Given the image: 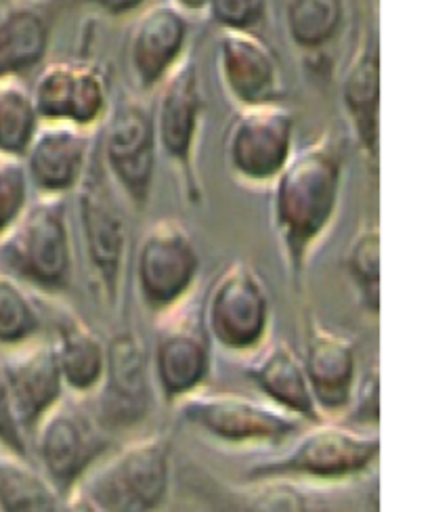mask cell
I'll return each instance as SVG.
<instances>
[{
  "mask_svg": "<svg viewBox=\"0 0 430 512\" xmlns=\"http://www.w3.org/2000/svg\"><path fill=\"white\" fill-rule=\"evenodd\" d=\"M107 345L105 374L95 393V420L107 435L131 431L154 410L156 387L152 361L133 330L114 334Z\"/></svg>",
  "mask_w": 430,
  "mask_h": 512,
  "instance_id": "obj_14",
  "label": "cell"
},
{
  "mask_svg": "<svg viewBox=\"0 0 430 512\" xmlns=\"http://www.w3.org/2000/svg\"><path fill=\"white\" fill-rule=\"evenodd\" d=\"M204 324L214 347L248 359L271 338L273 303L265 277L250 261L223 267L202 303Z\"/></svg>",
  "mask_w": 430,
  "mask_h": 512,
  "instance_id": "obj_5",
  "label": "cell"
},
{
  "mask_svg": "<svg viewBox=\"0 0 430 512\" xmlns=\"http://www.w3.org/2000/svg\"><path fill=\"white\" fill-rule=\"evenodd\" d=\"M114 191L95 149V156L74 194L86 261L95 275L101 296L112 309L120 305L128 261V225Z\"/></svg>",
  "mask_w": 430,
  "mask_h": 512,
  "instance_id": "obj_9",
  "label": "cell"
},
{
  "mask_svg": "<svg viewBox=\"0 0 430 512\" xmlns=\"http://www.w3.org/2000/svg\"><path fill=\"white\" fill-rule=\"evenodd\" d=\"M42 315L28 288L0 271V347H24L42 332Z\"/></svg>",
  "mask_w": 430,
  "mask_h": 512,
  "instance_id": "obj_30",
  "label": "cell"
},
{
  "mask_svg": "<svg viewBox=\"0 0 430 512\" xmlns=\"http://www.w3.org/2000/svg\"><path fill=\"white\" fill-rule=\"evenodd\" d=\"M97 139L101 164L114 189L135 212L147 210L160 156L152 110L135 95H120L112 101Z\"/></svg>",
  "mask_w": 430,
  "mask_h": 512,
  "instance_id": "obj_7",
  "label": "cell"
},
{
  "mask_svg": "<svg viewBox=\"0 0 430 512\" xmlns=\"http://www.w3.org/2000/svg\"><path fill=\"white\" fill-rule=\"evenodd\" d=\"M53 0H0V80L21 76L47 57Z\"/></svg>",
  "mask_w": 430,
  "mask_h": 512,
  "instance_id": "obj_24",
  "label": "cell"
},
{
  "mask_svg": "<svg viewBox=\"0 0 430 512\" xmlns=\"http://www.w3.org/2000/svg\"><path fill=\"white\" fill-rule=\"evenodd\" d=\"M380 45L372 24H365L340 82V101L359 154L378 177L380 168Z\"/></svg>",
  "mask_w": 430,
  "mask_h": 512,
  "instance_id": "obj_20",
  "label": "cell"
},
{
  "mask_svg": "<svg viewBox=\"0 0 430 512\" xmlns=\"http://www.w3.org/2000/svg\"><path fill=\"white\" fill-rule=\"evenodd\" d=\"M0 364L7 376L19 426L30 443L38 426L68 399L51 340H32L24 347L11 349Z\"/></svg>",
  "mask_w": 430,
  "mask_h": 512,
  "instance_id": "obj_21",
  "label": "cell"
},
{
  "mask_svg": "<svg viewBox=\"0 0 430 512\" xmlns=\"http://www.w3.org/2000/svg\"><path fill=\"white\" fill-rule=\"evenodd\" d=\"M296 152V118L284 103L235 108L223 141L227 173L248 189H269Z\"/></svg>",
  "mask_w": 430,
  "mask_h": 512,
  "instance_id": "obj_10",
  "label": "cell"
},
{
  "mask_svg": "<svg viewBox=\"0 0 430 512\" xmlns=\"http://www.w3.org/2000/svg\"><path fill=\"white\" fill-rule=\"evenodd\" d=\"M189 17L164 3L145 5L126 38V72L139 95H152L189 55Z\"/></svg>",
  "mask_w": 430,
  "mask_h": 512,
  "instance_id": "obj_16",
  "label": "cell"
},
{
  "mask_svg": "<svg viewBox=\"0 0 430 512\" xmlns=\"http://www.w3.org/2000/svg\"><path fill=\"white\" fill-rule=\"evenodd\" d=\"M51 345L68 395L74 399L95 397L105 374V340L80 315L57 309Z\"/></svg>",
  "mask_w": 430,
  "mask_h": 512,
  "instance_id": "obj_23",
  "label": "cell"
},
{
  "mask_svg": "<svg viewBox=\"0 0 430 512\" xmlns=\"http://www.w3.org/2000/svg\"><path fill=\"white\" fill-rule=\"evenodd\" d=\"M347 273L359 307L370 317L380 315V229L376 221L359 225L347 250Z\"/></svg>",
  "mask_w": 430,
  "mask_h": 512,
  "instance_id": "obj_29",
  "label": "cell"
},
{
  "mask_svg": "<svg viewBox=\"0 0 430 512\" xmlns=\"http://www.w3.org/2000/svg\"><path fill=\"white\" fill-rule=\"evenodd\" d=\"M0 452L32 460L30 443L24 431H21L15 408H13V399H11L3 364H0Z\"/></svg>",
  "mask_w": 430,
  "mask_h": 512,
  "instance_id": "obj_34",
  "label": "cell"
},
{
  "mask_svg": "<svg viewBox=\"0 0 430 512\" xmlns=\"http://www.w3.org/2000/svg\"><path fill=\"white\" fill-rule=\"evenodd\" d=\"M244 374L275 408L307 424L324 420L313 401L303 357L286 340H269L261 351L244 359Z\"/></svg>",
  "mask_w": 430,
  "mask_h": 512,
  "instance_id": "obj_22",
  "label": "cell"
},
{
  "mask_svg": "<svg viewBox=\"0 0 430 512\" xmlns=\"http://www.w3.org/2000/svg\"><path fill=\"white\" fill-rule=\"evenodd\" d=\"M63 498L28 458L0 452V512H61Z\"/></svg>",
  "mask_w": 430,
  "mask_h": 512,
  "instance_id": "obj_27",
  "label": "cell"
},
{
  "mask_svg": "<svg viewBox=\"0 0 430 512\" xmlns=\"http://www.w3.org/2000/svg\"><path fill=\"white\" fill-rule=\"evenodd\" d=\"M214 68L235 108L284 103V72L275 51L258 32L219 30Z\"/></svg>",
  "mask_w": 430,
  "mask_h": 512,
  "instance_id": "obj_17",
  "label": "cell"
},
{
  "mask_svg": "<svg viewBox=\"0 0 430 512\" xmlns=\"http://www.w3.org/2000/svg\"><path fill=\"white\" fill-rule=\"evenodd\" d=\"M347 0H286L288 40L300 53L315 55L332 47L347 26Z\"/></svg>",
  "mask_w": 430,
  "mask_h": 512,
  "instance_id": "obj_26",
  "label": "cell"
},
{
  "mask_svg": "<svg viewBox=\"0 0 430 512\" xmlns=\"http://www.w3.org/2000/svg\"><path fill=\"white\" fill-rule=\"evenodd\" d=\"M303 366L317 412L324 420H342L359 380V353L353 340L309 315Z\"/></svg>",
  "mask_w": 430,
  "mask_h": 512,
  "instance_id": "obj_18",
  "label": "cell"
},
{
  "mask_svg": "<svg viewBox=\"0 0 430 512\" xmlns=\"http://www.w3.org/2000/svg\"><path fill=\"white\" fill-rule=\"evenodd\" d=\"M202 256L189 229L172 217L145 229L135 254V288L147 313L162 319L193 298Z\"/></svg>",
  "mask_w": 430,
  "mask_h": 512,
  "instance_id": "obj_8",
  "label": "cell"
},
{
  "mask_svg": "<svg viewBox=\"0 0 430 512\" xmlns=\"http://www.w3.org/2000/svg\"><path fill=\"white\" fill-rule=\"evenodd\" d=\"M40 124L28 84L19 76L0 80V154L24 158Z\"/></svg>",
  "mask_w": 430,
  "mask_h": 512,
  "instance_id": "obj_28",
  "label": "cell"
},
{
  "mask_svg": "<svg viewBox=\"0 0 430 512\" xmlns=\"http://www.w3.org/2000/svg\"><path fill=\"white\" fill-rule=\"evenodd\" d=\"M78 487L103 512H158L170 498L172 443L164 433L128 441Z\"/></svg>",
  "mask_w": 430,
  "mask_h": 512,
  "instance_id": "obj_6",
  "label": "cell"
},
{
  "mask_svg": "<svg viewBox=\"0 0 430 512\" xmlns=\"http://www.w3.org/2000/svg\"><path fill=\"white\" fill-rule=\"evenodd\" d=\"M181 418L227 445H269L296 437L307 422L275 408L263 397L231 391H198L179 401Z\"/></svg>",
  "mask_w": 430,
  "mask_h": 512,
  "instance_id": "obj_11",
  "label": "cell"
},
{
  "mask_svg": "<svg viewBox=\"0 0 430 512\" xmlns=\"http://www.w3.org/2000/svg\"><path fill=\"white\" fill-rule=\"evenodd\" d=\"M156 322V343L149 355L154 387L160 399L175 408L179 401L206 389L214 345L204 324L202 303L193 305L191 298Z\"/></svg>",
  "mask_w": 430,
  "mask_h": 512,
  "instance_id": "obj_13",
  "label": "cell"
},
{
  "mask_svg": "<svg viewBox=\"0 0 430 512\" xmlns=\"http://www.w3.org/2000/svg\"><path fill=\"white\" fill-rule=\"evenodd\" d=\"M204 87L198 57L189 55L179 63L156 91L152 110L158 154L170 164L177 175L183 198L191 206H200L204 187L198 168L200 137L204 124Z\"/></svg>",
  "mask_w": 430,
  "mask_h": 512,
  "instance_id": "obj_4",
  "label": "cell"
},
{
  "mask_svg": "<svg viewBox=\"0 0 430 512\" xmlns=\"http://www.w3.org/2000/svg\"><path fill=\"white\" fill-rule=\"evenodd\" d=\"M74 267L68 198L36 196L0 238V271L26 288L61 294L72 286Z\"/></svg>",
  "mask_w": 430,
  "mask_h": 512,
  "instance_id": "obj_3",
  "label": "cell"
},
{
  "mask_svg": "<svg viewBox=\"0 0 430 512\" xmlns=\"http://www.w3.org/2000/svg\"><path fill=\"white\" fill-rule=\"evenodd\" d=\"M110 445V435L101 431L95 416L84 412L78 399H66L38 426L30 439V456L38 460V471L59 496L66 498L110 452Z\"/></svg>",
  "mask_w": 430,
  "mask_h": 512,
  "instance_id": "obj_12",
  "label": "cell"
},
{
  "mask_svg": "<svg viewBox=\"0 0 430 512\" xmlns=\"http://www.w3.org/2000/svg\"><path fill=\"white\" fill-rule=\"evenodd\" d=\"M380 452V431L321 420L307 424L286 452L252 464L246 479H288L313 487L351 483L374 471Z\"/></svg>",
  "mask_w": 430,
  "mask_h": 512,
  "instance_id": "obj_2",
  "label": "cell"
},
{
  "mask_svg": "<svg viewBox=\"0 0 430 512\" xmlns=\"http://www.w3.org/2000/svg\"><path fill=\"white\" fill-rule=\"evenodd\" d=\"M61 512H103V508L82 487H76L72 494L63 498Z\"/></svg>",
  "mask_w": 430,
  "mask_h": 512,
  "instance_id": "obj_36",
  "label": "cell"
},
{
  "mask_svg": "<svg viewBox=\"0 0 430 512\" xmlns=\"http://www.w3.org/2000/svg\"><path fill=\"white\" fill-rule=\"evenodd\" d=\"M347 177V143L324 131L300 147L271 183L269 221L294 288L336 223Z\"/></svg>",
  "mask_w": 430,
  "mask_h": 512,
  "instance_id": "obj_1",
  "label": "cell"
},
{
  "mask_svg": "<svg viewBox=\"0 0 430 512\" xmlns=\"http://www.w3.org/2000/svg\"><path fill=\"white\" fill-rule=\"evenodd\" d=\"M219 512H334L313 485L288 479H246L240 485H214Z\"/></svg>",
  "mask_w": 430,
  "mask_h": 512,
  "instance_id": "obj_25",
  "label": "cell"
},
{
  "mask_svg": "<svg viewBox=\"0 0 430 512\" xmlns=\"http://www.w3.org/2000/svg\"><path fill=\"white\" fill-rule=\"evenodd\" d=\"M342 422L353 424L357 429L378 431L380 424V368L374 361L363 372H359L353 401Z\"/></svg>",
  "mask_w": 430,
  "mask_h": 512,
  "instance_id": "obj_33",
  "label": "cell"
},
{
  "mask_svg": "<svg viewBox=\"0 0 430 512\" xmlns=\"http://www.w3.org/2000/svg\"><path fill=\"white\" fill-rule=\"evenodd\" d=\"M97 133L72 124H40L26 156L21 158L30 187L38 196L68 198L74 194L95 156Z\"/></svg>",
  "mask_w": 430,
  "mask_h": 512,
  "instance_id": "obj_19",
  "label": "cell"
},
{
  "mask_svg": "<svg viewBox=\"0 0 430 512\" xmlns=\"http://www.w3.org/2000/svg\"><path fill=\"white\" fill-rule=\"evenodd\" d=\"M40 122L99 131L112 105L110 78L97 61H49L30 87Z\"/></svg>",
  "mask_w": 430,
  "mask_h": 512,
  "instance_id": "obj_15",
  "label": "cell"
},
{
  "mask_svg": "<svg viewBox=\"0 0 430 512\" xmlns=\"http://www.w3.org/2000/svg\"><path fill=\"white\" fill-rule=\"evenodd\" d=\"M206 15L219 30L258 32L267 24L269 0H208Z\"/></svg>",
  "mask_w": 430,
  "mask_h": 512,
  "instance_id": "obj_32",
  "label": "cell"
},
{
  "mask_svg": "<svg viewBox=\"0 0 430 512\" xmlns=\"http://www.w3.org/2000/svg\"><path fill=\"white\" fill-rule=\"evenodd\" d=\"M82 5H91L110 17H124L143 9L149 0H78Z\"/></svg>",
  "mask_w": 430,
  "mask_h": 512,
  "instance_id": "obj_35",
  "label": "cell"
},
{
  "mask_svg": "<svg viewBox=\"0 0 430 512\" xmlns=\"http://www.w3.org/2000/svg\"><path fill=\"white\" fill-rule=\"evenodd\" d=\"M166 3L179 9L187 17L202 15V13H206V7H208V0H166Z\"/></svg>",
  "mask_w": 430,
  "mask_h": 512,
  "instance_id": "obj_37",
  "label": "cell"
},
{
  "mask_svg": "<svg viewBox=\"0 0 430 512\" xmlns=\"http://www.w3.org/2000/svg\"><path fill=\"white\" fill-rule=\"evenodd\" d=\"M24 160L0 154V238L21 217L32 200Z\"/></svg>",
  "mask_w": 430,
  "mask_h": 512,
  "instance_id": "obj_31",
  "label": "cell"
}]
</instances>
